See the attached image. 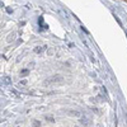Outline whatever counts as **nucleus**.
I'll use <instances>...</instances> for the list:
<instances>
[{
    "label": "nucleus",
    "mask_w": 127,
    "mask_h": 127,
    "mask_svg": "<svg viewBox=\"0 0 127 127\" xmlns=\"http://www.w3.org/2000/svg\"><path fill=\"white\" fill-rule=\"evenodd\" d=\"M71 116H76V117H81V113L80 112H76V111H70L69 112Z\"/></svg>",
    "instance_id": "f257e3e1"
}]
</instances>
